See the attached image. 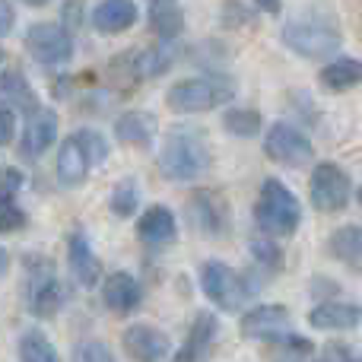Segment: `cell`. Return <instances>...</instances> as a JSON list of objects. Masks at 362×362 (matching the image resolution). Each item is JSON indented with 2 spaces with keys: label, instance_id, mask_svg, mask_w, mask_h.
Instances as JSON below:
<instances>
[{
  "label": "cell",
  "instance_id": "6da1fadb",
  "mask_svg": "<svg viewBox=\"0 0 362 362\" xmlns=\"http://www.w3.org/2000/svg\"><path fill=\"white\" fill-rule=\"evenodd\" d=\"M213 165L210 140L200 127H172L159 150V169L169 181H194Z\"/></svg>",
  "mask_w": 362,
  "mask_h": 362
},
{
  "label": "cell",
  "instance_id": "7a4b0ae2",
  "mask_svg": "<svg viewBox=\"0 0 362 362\" xmlns=\"http://www.w3.org/2000/svg\"><path fill=\"white\" fill-rule=\"evenodd\" d=\"M283 45L289 51H296L299 57H305V61H325V57L340 51L344 32H340L337 19L331 13L308 10L283 25Z\"/></svg>",
  "mask_w": 362,
  "mask_h": 362
},
{
  "label": "cell",
  "instance_id": "3957f363",
  "mask_svg": "<svg viewBox=\"0 0 362 362\" xmlns=\"http://www.w3.org/2000/svg\"><path fill=\"white\" fill-rule=\"evenodd\" d=\"M105 156H108V144L99 131L83 127V131L70 134L61 144V153H57V181L64 187H80Z\"/></svg>",
  "mask_w": 362,
  "mask_h": 362
},
{
  "label": "cell",
  "instance_id": "277c9868",
  "mask_svg": "<svg viewBox=\"0 0 362 362\" xmlns=\"http://www.w3.org/2000/svg\"><path fill=\"white\" fill-rule=\"evenodd\" d=\"M255 223L264 235H293L302 223L299 197L280 178H267L255 204Z\"/></svg>",
  "mask_w": 362,
  "mask_h": 362
},
{
  "label": "cell",
  "instance_id": "5b68a950",
  "mask_svg": "<svg viewBox=\"0 0 362 362\" xmlns=\"http://www.w3.org/2000/svg\"><path fill=\"white\" fill-rule=\"evenodd\" d=\"M232 95H235V86L226 76H191V80L175 83L165 102L178 115H200L213 112L216 105H226Z\"/></svg>",
  "mask_w": 362,
  "mask_h": 362
},
{
  "label": "cell",
  "instance_id": "8992f818",
  "mask_svg": "<svg viewBox=\"0 0 362 362\" xmlns=\"http://www.w3.org/2000/svg\"><path fill=\"white\" fill-rule=\"evenodd\" d=\"M200 286H204L206 299L213 305H219L223 312H238L248 299H255L257 283L248 280V276L235 274L229 264L223 261H206L200 267Z\"/></svg>",
  "mask_w": 362,
  "mask_h": 362
},
{
  "label": "cell",
  "instance_id": "52a82bcc",
  "mask_svg": "<svg viewBox=\"0 0 362 362\" xmlns=\"http://www.w3.org/2000/svg\"><path fill=\"white\" fill-rule=\"evenodd\" d=\"M308 194H312L315 210L340 213L346 204H350L353 181L337 163H318L312 172V178H308Z\"/></svg>",
  "mask_w": 362,
  "mask_h": 362
},
{
  "label": "cell",
  "instance_id": "ba28073f",
  "mask_svg": "<svg viewBox=\"0 0 362 362\" xmlns=\"http://www.w3.org/2000/svg\"><path fill=\"white\" fill-rule=\"evenodd\" d=\"M25 51L32 54V61L45 64V67H61L74 57V38H70L67 25L35 23L25 32Z\"/></svg>",
  "mask_w": 362,
  "mask_h": 362
},
{
  "label": "cell",
  "instance_id": "9c48e42d",
  "mask_svg": "<svg viewBox=\"0 0 362 362\" xmlns=\"http://www.w3.org/2000/svg\"><path fill=\"white\" fill-rule=\"evenodd\" d=\"M264 153H267L274 163L289 165V169H302L315 159V150L308 144V137L299 127L286 124V121H276L267 127V137H264Z\"/></svg>",
  "mask_w": 362,
  "mask_h": 362
},
{
  "label": "cell",
  "instance_id": "30bf717a",
  "mask_svg": "<svg viewBox=\"0 0 362 362\" xmlns=\"http://www.w3.org/2000/svg\"><path fill=\"white\" fill-rule=\"evenodd\" d=\"M187 216H191L194 229L206 232V235H226V232H229V206L213 191L191 194V200H187Z\"/></svg>",
  "mask_w": 362,
  "mask_h": 362
},
{
  "label": "cell",
  "instance_id": "8fae6325",
  "mask_svg": "<svg viewBox=\"0 0 362 362\" xmlns=\"http://www.w3.org/2000/svg\"><path fill=\"white\" fill-rule=\"evenodd\" d=\"M289 321H293L289 308L257 305V308H251L248 315H242L238 331H242V337H248V340H264V344H270L274 337H280V334L289 331Z\"/></svg>",
  "mask_w": 362,
  "mask_h": 362
},
{
  "label": "cell",
  "instance_id": "7c38bea8",
  "mask_svg": "<svg viewBox=\"0 0 362 362\" xmlns=\"http://www.w3.org/2000/svg\"><path fill=\"white\" fill-rule=\"evenodd\" d=\"M121 344H124L127 356L134 362H165L172 353V344L169 337H165L159 327H150V325H134L124 331V337H121Z\"/></svg>",
  "mask_w": 362,
  "mask_h": 362
},
{
  "label": "cell",
  "instance_id": "4fadbf2b",
  "mask_svg": "<svg viewBox=\"0 0 362 362\" xmlns=\"http://www.w3.org/2000/svg\"><path fill=\"white\" fill-rule=\"evenodd\" d=\"M54 140H57V115L51 112V108H35V112L29 115V121H25L23 144H19L23 156L25 159L45 156V153L54 146Z\"/></svg>",
  "mask_w": 362,
  "mask_h": 362
},
{
  "label": "cell",
  "instance_id": "5bb4252c",
  "mask_svg": "<svg viewBox=\"0 0 362 362\" xmlns=\"http://www.w3.org/2000/svg\"><path fill=\"white\" fill-rule=\"evenodd\" d=\"M64 305V286L57 283V276L51 270H42V276H35V270H29V312L35 318H54Z\"/></svg>",
  "mask_w": 362,
  "mask_h": 362
},
{
  "label": "cell",
  "instance_id": "9a60e30c",
  "mask_svg": "<svg viewBox=\"0 0 362 362\" xmlns=\"http://www.w3.org/2000/svg\"><path fill=\"white\" fill-rule=\"evenodd\" d=\"M67 264H70V274L76 276V283H80L83 289H93L95 283L102 280V261H99V255L93 251V245H89V238L83 235V232H74V235H70Z\"/></svg>",
  "mask_w": 362,
  "mask_h": 362
},
{
  "label": "cell",
  "instance_id": "2e32d148",
  "mask_svg": "<svg viewBox=\"0 0 362 362\" xmlns=\"http://www.w3.org/2000/svg\"><path fill=\"white\" fill-rule=\"evenodd\" d=\"M140 299H144V289H140V283L134 280L131 274H124V270H115V274H108L105 280H102V302H105V308H112L115 315H131L134 308L140 305Z\"/></svg>",
  "mask_w": 362,
  "mask_h": 362
},
{
  "label": "cell",
  "instance_id": "e0dca14e",
  "mask_svg": "<svg viewBox=\"0 0 362 362\" xmlns=\"http://www.w3.org/2000/svg\"><path fill=\"white\" fill-rule=\"evenodd\" d=\"M93 29L102 35H118L137 23V4L134 0H99L93 6Z\"/></svg>",
  "mask_w": 362,
  "mask_h": 362
},
{
  "label": "cell",
  "instance_id": "ac0fdd59",
  "mask_svg": "<svg viewBox=\"0 0 362 362\" xmlns=\"http://www.w3.org/2000/svg\"><path fill=\"white\" fill-rule=\"evenodd\" d=\"M175 235H178V223L169 206L156 204L137 219V238L144 245H150V248H163V245L175 242Z\"/></svg>",
  "mask_w": 362,
  "mask_h": 362
},
{
  "label": "cell",
  "instance_id": "d6986e66",
  "mask_svg": "<svg viewBox=\"0 0 362 362\" xmlns=\"http://www.w3.org/2000/svg\"><path fill=\"white\" fill-rule=\"evenodd\" d=\"M362 321V308L353 302H321L308 312V325L318 331H353Z\"/></svg>",
  "mask_w": 362,
  "mask_h": 362
},
{
  "label": "cell",
  "instance_id": "ffe728a7",
  "mask_svg": "<svg viewBox=\"0 0 362 362\" xmlns=\"http://www.w3.org/2000/svg\"><path fill=\"white\" fill-rule=\"evenodd\" d=\"M115 137L127 146H140V150H146V146L153 144V137H156V118L146 115V112L121 115V118L115 121Z\"/></svg>",
  "mask_w": 362,
  "mask_h": 362
},
{
  "label": "cell",
  "instance_id": "44dd1931",
  "mask_svg": "<svg viewBox=\"0 0 362 362\" xmlns=\"http://www.w3.org/2000/svg\"><path fill=\"white\" fill-rule=\"evenodd\" d=\"M150 32L163 42H172L185 32V13L175 0H153L150 4Z\"/></svg>",
  "mask_w": 362,
  "mask_h": 362
},
{
  "label": "cell",
  "instance_id": "7402d4cb",
  "mask_svg": "<svg viewBox=\"0 0 362 362\" xmlns=\"http://www.w3.org/2000/svg\"><path fill=\"white\" fill-rule=\"evenodd\" d=\"M216 318H213L210 312H200L197 315V321L191 325V334H187V344H185V350L178 353V359L175 362H200L206 356V350H210V344H213V337H216Z\"/></svg>",
  "mask_w": 362,
  "mask_h": 362
},
{
  "label": "cell",
  "instance_id": "603a6c76",
  "mask_svg": "<svg viewBox=\"0 0 362 362\" xmlns=\"http://www.w3.org/2000/svg\"><path fill=\"white\" fill-rule=\"evenodd\" d=\"M327 248L337 257L340 264L359 270L362 274V229L359 226H340L331 238H327Z\"/></svg>",
  "mask_w": 362,
  "mask_h": 362
},
{
  "label": "cell",
  "instance_id": "cb8c5ba5",
  "mask_svg": "<svg viewBox=\"0 0 362 362\" xmlns=\"http://www.w3.org/2000/svg\"><path fill=\"white\" fill-rule=\"evenodd\" d=\"M321 83H325V89H331V93H346V89L359 86L362 61H356V57H337V61H331L321 70Z\"/></svg>",
  "mask_w": 362,
  "mask_h": 362
},
{
  "label": "cell",
  "instance_id": "d4e9b609",
  "mask_svg": "<svg viewBox=\"0 0 362 362\" xmlns=\"http://www.w3.org/2000/svg\"><path fill=\"white\" fill-rule=\"evenodd\" d=\"M0 99L13 102L16 108H29L35 112V93H32L29 80L23 76V70H4L0 74Z\"/></svg>",
  "mask_w": 362,
  "mask_h": 362
},
{
  "label": "cell",
  "instance_id": "484cf974",
  "mask_svg": "<svg viewBox=\"0 0 362 362\" xmlns=\"http://www.w3.org/2000/svg\"><path fill=\"white\" fill-rule=\"evenodd\" d=\"M19 362H61V356L51 346V340L38 327H32L19 337Z\"/></svg>",
  "mask_w": 362,
  "mask_h": 362
},
{
  "label": "cell",
  "instance_id": "4316f807",
  "mask_svg": "<svg viewBox=\"0 0 362 362\" xmlns=\"http://www.w3.org/2000/svg\"><path fill=\"white\" fill-rule=\"evenodd\" d=\"M261 115L255 108H229L223 115V127L232 134V137H257L261 134Z\"/></svg>",
  "mask_w": 362,
  "mask_h": 362
},
{
  "label": "cell",
  "instance_id": "83f0119b",
  "mask_svg": "<svg viewBox=\"0 0 362 362\" xmlns=\"http://www.w3.org/2000/svg\"><path fill=\"white\" fill-rule=\"evenodd\" d=\"M112 213L115 216H121V219H131L134 213H137V206H140V187H137V181L134 178H124V181H118V185L112 187Z\"/></svg>",
  "mask_w": 362,
  "mask_h": 362
},
{
  "label": "cell",
  "instance_id": "f1b7e54d",
  "mask_svg": "<svg viewBox=\"0 0 362 362\" xmlns=\"http://www.w3.org/2000/svg\"><path fill=\"white\" fill-rule=\"evenodd\" d=\"M25 210L19 206L13 187H0V232H19L25 226Z\"/></svg>",
  "mask_w": 362,
  "mask_h": 362
},
{
  "label": "cell",
  "instance_id": "f546056e",
  "mask_svg": "<svg viewBox=\"0 0 362 362\" xmlns=\"http://www.w3.org/2000/svg\"><path fill=\"white\" fill-rule=\"evenodd\" d=\"M248 248H251V257H255L264 270H270V274H280L283 270V248L276 242H270V238H255Z\"/></svg>",
  "mask_w": 362,
  "mask_h": 362
},
{
  "label": "cell",
  "instance_id": "4dcf8cb0",
  "mask_svg": "<svg viewBox=\"0 0 362 362\" xmlns=\"http://www.w3.org/2000/svg\"><path fill=\"white\" fill-rule=\"evenodd\" d=\"M74 362H115V353L102 340H86L74 350Z\"/></svg>",
  "mask_w": 362,
  "mask_h": 362
},
{
  "label": "cell",
  "instance_id": "1f68e13d",
  "mask_svg": "<svg viewBox=\"0 0 362 362\" xmlns=\"http://www.w3.org/2000/svg\"><path fill=\"white\" fill-rule=\"evenodd\" d=\"M13 134H16V115H13V108L0 105V146L10 144Z\"/></svg>",
  "mask_w": 362,
  "mask_h": 362
},
{
  "label": "cell",
  "instance_id": "d6a6232c",
  "mask_svg": "<svg viewBox=\"0 0 362 362\" xmlns=\"http://www.w3.org/2000/svg\"><path fill=\"white\" fill-rule=\"evenodd\" d=\"M251 23H255L251 10H245L238 4H226V25H251Z\"/></svg>",
  "mask_w": 362,
  "mask_h": 362
},
{
  "label": "cell",
  "instance_id": "836d02e7",
  "mask_svg": "<svg viewBox=\"0 0 362 362\" xmlns=\"http://www.w3.org/2000/svg\"><path fill=\"white\" fill-rule=\"evenodd\" d=\"M13 23H16V13H13L10 0H0V38L10 35V32H13Z\"/></svg>",
  "mask_w": 362,
  "mask_h": 362
},
{
  "label": "cell",
  "instance_id": "e575fe53",
  "mask_svg": "<svg viewBox=\"0 0 362 362\" xmlns=\"http://www.w3.org/2000/svg\"><path fill=\"white\" fill-rule=\"evenodd\" d=\"M257 6H261L264 13H270V16H276V13L283 10V0H257Z\"/></svg>",
  "mask_w": 362,
  "mask_h": 362
},
{
  "label": "cell",
  "instance_id": "d590c367",
  "mask_svg": "<svg viewBox=\"0 0 362 362\" xmlns=\"http://www.w3.org/2000/svg\"><path fill=\"white\" fill-rule=\"evenodd\" d=\"M6 270H10V255H6V251L0 248V276H4Z\"/></svg>",
  "mask_w": 362,
  "mask_h": 362
},
{
  "label": "cell",
  "instance_id": "8d00e7d4",
  "mask_svg": "<svg viewBox=\"0 0 362 362\" xmlns=\"http://www.w3.org/2000/svg\"><path fill=\"white\" fill-rule=\"evenodd\" d=\"M23 4H29V6H48L51 0H23Z\"/></svg>",
  "mask_w": 362,
  "mask_h": 362
},
{
  "label": "cell",
  "instance_id": "74e56055",
  "mask_svg": "<svg viewBox=\"0 0 362 362\" xmlns=\"http://www.w3.org/2000/svg\"><path fill=\"white\" fill-rule=\"evenodd\" d=\"M359 206H362V187H359Z\"/></svg>",
  "mask_w": 362,
  "mask_h": 362
},
{
  "label": "cell",
  "instance_id": "f35d334b",
  "mask_svg": "<svg viewBox=\"0 0 362 362\" xmlns=\"http://www.w3.org/2000/svg\"><path fill=\"white\" fill-rule=\"evenodd\" d=\"M0 61H4V51H0Z\"/></svg>",
  "mask_w": 362,
  "mask_h": 362
},
{
  "label": "cell",
  "instance_id": "ab89813d",
  "mask_svg": "<svg viewBox=\"0 0 362 362\" xmlns=\"http://www.w3.org/2000/svg\"><path fill=\"white\" fill-rule=\"evenodd\" d=\"M289 362H299V359H289Z\"/></svg>",
  "mask_w": 362,
  "mask_h": 362
}]
</instances>
